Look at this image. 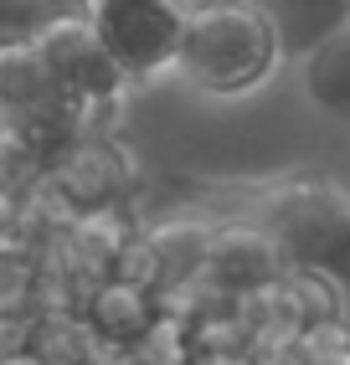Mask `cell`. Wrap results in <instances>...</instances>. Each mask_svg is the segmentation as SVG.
Instances as JSON below:
<instances>
[{
    "instance_id": "2",
    "label": "cell",
    "mask_w": 350,
    "mask_h": 365,
    "mask_svg": "<svg viewBox=\"0 0 350 365\" xmlns=\"http://www.w3.org/2000/svg\"><path fill=\"white\" fill-rule=\"evenodd\" d=\"M83 21L124 78H149L175 62L186 6L181 0H83Z\"/></svg>"
},
{
    "instance_id": "1",
    "label": "cell",
    "mask_w": 350,
    "mask_h": 365,
    "mask_svg": "<svg viewBox=\"0 0 350 365\" xmlns=\"http://www.w3.org/2000/svg\"><path fill=\"white\" fill-rule=\"evenodd\" d=\"M279 41L258 6L247 0H206L201 11H186L175 67L206 93H242L268 78Z\"/></svg>"
},
{
    "instance_id": "4",
    "label": "cell",
    "mask_w": 350,
    "mask_h": 365,
    "mask_svg": "<svg viewBox=\"0 0 350 365\" xmlns=\"http://www.w3.org/2000/svg\"><path fill=\"white\" fill-rule=\"evenodd\" d=\"M57 0H0V36L11 31H36L46 16H52Z\"/></svg>"
},
{
    "instance_id": "3",
    "label": "cell",
    "mask_w": 350,
    "mask_h": 365,
    "mask_svg": "<svg viewBox=\"0 0 350 365\" xmlns=\"http://www.w3.org/2000/svg\"><path fill=\"white\" fill-rule=\"evenodd\" d=\"M36 52L46 57V67L57 72V83H62L78 103L109 98V93H119V83H124V72L114 67V57L104 52V41L93 36L88 21L46 16L41 26H36Z\"/></svg>"
}]
</instances>
